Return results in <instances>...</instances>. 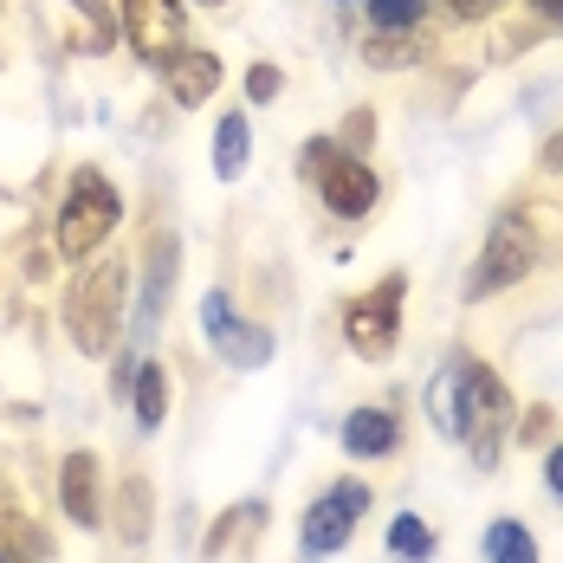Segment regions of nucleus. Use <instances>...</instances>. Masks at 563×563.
<instances>
[{"label": "nucleus", "instance_id": "obj_1", "mask_svg": "<svg viewBox=\"0 0 563 563\" xmlns=\"http://www.w3.org/2000/svg\"><path fill=\"white\" fill-rule=\"evenodd\" d=\"M130 298V266L117 260V253H104V260H91L78 279H71V291H65V331H71V343L85 350V356H111L117 338H123V305Z\"/></svg>", "mask_w": 563, "mask_h": 563}, {"label": "nucleus", "instance_id": "obj_2", "mask_svg": "<svg viewBox=\"0 0 563 563\" xmlns=\"http://www.w3.org/2000/svg\"><path fill=\"white\" fill-rule=\"evenodd\" d=\"M453 421H460V441L473 448V460L493 473L499 441H506L511 421H518V401H511V389L479 356H453Z\"/></svg>", "mask_w": 563, "mask_h": 563}, {"label": "nucleus", "instance_id": "obj_3", "mask_svg": "<svg viewBox=\"0 0 563 563\" xmlns=\"http://www.w3.org/2000/svg\"><path fill=\"white\" fill-rule=\"evenodd\" d=\"M117 221H123V195L104 169H71L65 181V208H58V253L65 260H91L111 246Z\"/></svg>", "mask_w": 563, "mask_h": 563}, {"label": "nucleus", "instance_id": "obj_4", "mask_svg": "<svg viewBox=\"0 0 563 563\" xmlns=\"http://www.w3.org/2000/svg\"><path fill=\"white\" fill-rule=\"evenodd\" d=\"M538 273V233L525 214H499L493 233H486V246H479V260H473V273H466V298L479 305V298H499L511 291L518 279H531Z\"/></svg>", "mask_w": 563, "mask_h": 563}, {"label": "nucleus", "instance_id": "obj_5", "mask_svg": "<svg viewBox=\"0 0 563 563\" xmlns=\"http://www.w3.org/2000/svg\"><path fill=\"white\" fill-rule=\"evenodd\" d=\"M305 175H318V195H324V208L338 221H363L376 208V195H383L376 188V169L363 156L338 150V136H311L305 143Z\"/></svg>", "mask_w": 563, "mask_h": 563}, {"label": "nucleus", "instance_id": "obj_6", "mask_svg": "<svg viewBox=\"0 0 563 563\" xmlns=\"http://www.w3.org/2000/svg\"><path fill=\"white\" fill-rule=\"evenodd\" d=\"M401 298H408V279H401V273L376 279L369 291H356V298L343 305V343H350L356 356H389L395 338H401Z\"/></svg>", "mask_w": 563, "mask_h": 563}, {"label": "nucleus", "instance_id": "obj_7", "mask_svg": "<svg viewBox=\"0 0 563 563\" xmlns=\"http://www.w3.org/2000/svg\"><path fill=\"white\" fill-rule=\"evenodd\" d=\"M363 511H369V486L363 479H338L331 493H318L311 506H305V558H331L343 551L350 538H356V525H363Z\"/></svg>", "mask_w": 563, "mask_h": 563}, {"label": "nucleus", "instance_id": "obj_8", "mask_svg": "<svg viewBox=\"0 0 563 563\" xmlns=\"http://www.w3.org/2000/svg\"><path fill=\"white\" fill-rule=\"evenodd\" d=\"M201 338L214 343L221 363H233V369L273 363V331H266V324H246V318L227 305V291H208V298H201Z\"/></svg>", "mask_w": 563, "mask_h": 563}, {"label": "nucleus", "instance_id": "obj_9", "mask_svg": "<svg viewBox=\"0 0 563 563\" xmlns=\"http://www.w3.org/2000/svg\"><path fill=\"white\" fill-rule=\"evenodd\" d=\"M181 33H188L181 0H123V40L150 58V65H163L181 46Z\"/></svg>", "mask_w": 563, "mask_h": 563}, {"label": "nucleus", "instance_id": "obj_10", "mask_svg": "<svg viewBox=\"0 0 563 563\" xmlns=\"http://www.w3.org/2000/svg\"><path fill=\"white\" fill-rule=\"evenodd\" d=\"M58 506L78 531H98L104 525V460L91 448H71L58 466Z\"/></svg>", "mask_w": 563, "mask_h": 563}, {"label": "nucleus", "instance_id": "obj_11", "mask_svg": "<svg viewBox=\"0 0 563 563\" xmlns=\"http://www.w3.org/2000/svg\"><path fill=\"white\" fill-rule=\"evenodd\" d=\"M163 85H169L175 104H188V111H201L214 91H221V53H208V46H175L169 58H163Z\"/></svg>", "mask_w": 563, "mask_h": 563}, {"label": "nucleus", "instance_id": "obj_12", "mask_svg": "<svg viewBox=\"0 0 563 563\" xmlns=\"http://www.w3.org/2000/svg\"><path fill=\"white\" fill-rule=\"evenodd\" d=\"M175 273H181V240H175L169 227H156V233L143 240V318H150V324L169 318Z\"/></svg>", "mask_w": 563, "mask_h": 563}, {"label": "nucleus", "instance_id": "obj_13", "mask_svg": "<svg viewBox=\"0 0 563 563\" xmlns=\"http://www.w3.org/2000/svg\"><path fill=\"white\" fill-rule=\"evenodd\" d=\"M338 441L350 460H383V453L401 448V421H395L389 408H356V415H343Z\"/></svg>", "mask_w": 563, "mask_h": 563}, {"label": "nucleus", "instance_id": "obj_14", "mask_svg": "<svg viewBox=\"0 0 563 563\" xmlns=\"http://www.w3.org/2000/svg\"><path fill=\"white\" fill-rule=\"evenodd\" d=\"M130 408H136V428H143V434H156V428L169 421V369H163L156 356L136 363V376H130Z\"/></svg>", "mask_w": 563, "mask_h": 563}, {"label": "nucleus", "instance_id": "obj_15", "mask_svg": "<svg viewBox=\"0 0 563 563\" xmlns=\"http://www.w3.org/2000/svg\"><path fill=\"white\" fill-rule=\"evenodd\" d=\"M246 156H253V150H246V117L227 111L221 123H214V175H221V181H240V175H246Z\"/></svg>", "mask_w": 563, "mask_h": 563}, {"label": "nucleus", "instance_id": "obj_16", "mask_svg": "<svg viewBox=\"0 0 563 563\" xmlns=\"http://www.w3.org/2000/svg\"><path fill=\"white\" fill-rule=\"evenodd\" d=\"M486 563H538V538L518 518H493L486 525Z\"/></svg>", "mask_w": 563, "mask_h": 563}, {"label": "nucleus", "instance_id": "obj_17", "mask_svg": "<svg viewBox=\"0 0 563 563\" xmlns=\"http://www.w3.org/2000/svg\"><path fill=\"white\" fill-rule=\"evenodd\" d=\"M117 531H123V544H143V538H150V479H143V473H130V479H123Z\"/></svg>", "mask_w": 563, "mask_h": 563}, {"label": "nucleus", "instance_id": "obj_18", "mask_svg": "<svg viewBox=\"0 0 563 563\" xmlns=\"http://www.w3.org/2000/svg\"><path fill=\"white\" fill-rule=\"evenodd\" d=\"M389 558L401 563H428L434 558V531H428V518H415V511H401L389 525Z\"/></svg>", "mask_w": 563, "mask_h": 563}, {"label": "nucleus", "instance_id": "obj_19", "mask_svg": "<svg viewBox=\"0 0 563 563\" xmlns=\"http://www.w3.org/2000/svg\"><path fill=\"white\" fill-rule=\"evenodd\" d=\"M363 58H369L376 71H401V65H415V58H421V40H415V33H369Z\"/></svg>", "mask_w": 563, "mask_h": 563}, {"label": "nucleus", "instance_id": "obj_20", "mask_svg": "<svg viewBox=\"0 0 563 563\" xmlns=\"http://www.w3.org/2000/svg\"><path fill=\"white\" fill-rule=\"evenodd\" d=\"M246 525H266V506H260V499H240V506L208 531V544H201V551H208V558H221L227 544H233V531H246Z\"/></svg>", "mask_w": 563, "mask_h": 563}, {"label": "nucleus", "instance_id": "obj_21", "mask_svg": "<svg viewBox=\"0 0 563 563\" xmlns=\"http://www.w3.org/2000/svg\"><path fill=\"white\" fill-rule=\"evenodd\" d=\"M421 13H428V0H369L376 33H415V26H421Z\"/></svg>", "mask_w": 563, "mask_h": 563}, {"label": "nucleus", "instance_id": "obj_22", "mask_svg": "<svg viewBox=\"0 0 563 563\" xmlns=\"http://www.w3.org/2000/svg\"><path fill=\"white\" fill-rule=\"evenodd\" d=\"M369 143H376V111H369V104H356V111L343 117V130H338V150L369 156Z\"/></svg>", "mask_w": 563, "mask_h": 563}, {"label": "nucleus", "instance_id": "obj_23", "mask_svg": "<svg viewBox=\"0 0 563 563\" xmlns=\"http://www.w3.org/2000/svg\"><path fill=\"white\" fill-rule=\"evenodd\" d=\"M551 428H558V415L538 401V408H525V421H511V434H518V448H544L551 441Z\"/></svg>", "mask_w": 563, "mask_h": 563}, {"label": "nucleus", "instance_id": "obj_24", "mask_svg": "<svg viewBox=\"0 0 563 563\" xmlns=\"http://www.w3.org/2000/svg\"><path fill=\"white\" fill-rule=\"evenodd\" d=\"M279 91H285V71H279V65H246V98H253V104H273Z\"/></svg>", "mask_w": 563, "mask_h": 563}, {"label": "nucleus", "instance_id": "obj_25", "mask_svg": "<svg viewBox=\"0 0 563 563\" xmlns=\"http://www.w3.org/2000/svg\"><path fill=\"white\" fill-rule=\"evenodd\" d=\"M544 486H551V499H563V448L544 453Z\"/></svg>", "mask_w": 563, "mask_h": 563}, {"label": "nucleus", "instance_id": "obj_26", "mask_svg": "<svg viewBox=\"0 0 563 563\" xmlns=\"http://www.w3.org/2000/svg\"><path fill=\"white\" fill-rule=\"evenodd\" d=\"M538 163H544V175H563V130H558V136H544V150H538Z\"/></svg>", "mask_w": 563, "mask_h": 563}, {"label": "nucleus", "instance_id": "obj_27", "mask_svg": "<svg viewBox=\"0 0 563 563\" xmlns=\"http://www.w3.org/2000/svg\"><path fill=\"white\" fill-rule=\"evenodd\" d=\"M499 0H448V13H460V20H486Z\"/></svg>", "mask_w": 563, "mask_h": 563}, {"label": "nucleus", "instance_id": "obj_28", "mask_svg": "<svg viewBox=\"0 0 563 563\" xmlns=\"http://www.w3.org/2000/svg\"><path fill=\"white\" fill-rule=\"evenodd\" d=\"M531 7H538V13H544L551 26H563V0H531Z\"/></svg>", "mask_w": 563, "mask_h": 563}, {"label": "nucleus", "instance_id": "obj_29", "mask_svg": "<svg viewBox=\"0 0 563 563\" xmlns=\"http://www.w3.org/2000/svg\"><path fill=\"white\" fill-rule=\"evenodd\" d=\"M201 7H221V0H201Z\"/></svg>", "mask_w": 563, "mask_h": 563}]
</instances>
